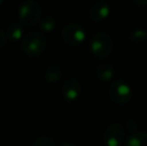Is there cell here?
Returning a JSON list of instances; mask_svg holds the SVG:
<instances>
[{"mask_svg":"<svg viewBox=\"0 0 147 146\" xmlns=\"http://www.w3.org/2000/svg\"><path fill=\"white\" fill-rule=\"evenodd\" d=\"M47 40L42 33L31 31L22 39V51L29 57H37L41 55L46 49Z\"/></svg>","mask_w":147,"mask_h":146,"instance_id":"cell-1","label":"cell"},{"mask_svg":"<svg viewBox=\"0 0 147 146\" xmlns=\"http://www.w3.org/2000/svg\"><path fill=\"white\" fill-rule=\"evenodd\" d=\"M41 14H42V10L40 5L33 0H27L23 2L19 7V11H18L19 22L26 27L34 26L39 22Z\"/></svg>","mask_w":147,"mask_h":146,"instance_id":"cell-2","label":"cell"},{"mask_svg":"<svg viewBox=\"0 0 147 146\" xmlns=\"http://www.w3.org/2000/svg\"><path fill=\"white\" fill-rule=\"evenodd\" d=\"M90 50L98 58H104L111 53L113 48L112 39L103 32H99L92 36L90 40Z\"/></svg>","mask_w":147,"mask_h":146,"instance_id":"cell-3","label":"cell"},{"mask_svg":"<svg viewBox=\"0 0 147 146\" xmlns=\"http://www.w3.org/2000/svg\"><path fill=\"white\" fill-rule=\"evenodd\" d=\"M61 36L63 41L68 45L77 46L84 42L86 33L84 28L77 23H69L62 29Z\"/></svg>","mask_w":147,"mask_h":146,"instance_id":"cell-4","label":"cell"},{"mask_svg":"<svg viewBox=\"0 0 147 146\" xmlns=\"http://www.w3.org/2000/svg\"><path fill=\"white\" fill-rule=\"evenodd\" d=\"M131 87L122 80L113 82L109 87V96L117 104H125L131 99Z\"/></svg>","mask_w":147,"mask_h":146,"instance_id":"cell-5","label":"cell"},{"mask_svg":"<svg viewBox=\"0 0 147 146\" xmlns=\"http://www.w3.org/2000/svg\"><path fill=\"white\" fill-rule=\"evenodd\" d=\"M125 131L122 125L113 123L109 125L104 133V144L106 146H121L124 142Z\"/></svg>","mask_w":147,"mask_h":146,"instance_id":"cell-6","label":"cell"},{"mask_svg":"<svg viewBox=\"0 0 147 146\" xmlns=\"http://www.w3.org/2000/svg\"><path fill=\"white\" fill-rule=\"evenodd\" d=\"M81 94V85L74 78H69L64 81L62 85V95L68 102H73L79 98Z\"/></svg>","mask_w":147,"mask_h":146,"instance_id":"cell-7","label":"cell"},{"mask_svg":"<svg viewBox=\"0 0 147 146\" xmlns=\"http://www.w3.org/2000/svg\"><path fill=\"white\" fill-rule=\"evenodd\" d=\"M110 14V6L106 1H99L90 9L89 15L95 22H101L105 20Z\"/></svg>","mask_w":147,"mask_h":146,"instance_id":"cell-8","label":"cell"},{"mask_svg":"<svg viewBox=\"0 0 147 146\" xmlns=\"http://www.w3.org/2000/svg\"><path fill=\"white\" fill-rule=\"evenodd\" d=\"M96 75L101 82L106 83L110 81L114 76V68L110 63H101L96 68Z\"/></svg>","mask_w":147,"mask_h":146,"instance_id":"cell-9","label":"cell"},{"mask_svg":"<svg viewBox=\"0 0 147 146\" xmlns=\"http://www.w3.org/2000/svg\"><path fill=\"white\" fill-rule=\"evenodd\" d=\"M24 33L23 25L20 22H14L11 23L7 27L6 30V37L11 42H18L22 39Z\"/></svg>","mask_w":147,"mask_h":146,"instance_id":"cell-10","label":"cell"},{"mask_svg":"<svg viewBox=\"0 0 147 146\" xmlns=\"http://www.w3.org/2000/svg\"><path fill=\"white\" fill-rule=\"evenodd\" d=\"M125 146H147V133L134 132L126 139Z\"/></svg>","mask_w":147,"mask_h":146,"instance_id":"cell-11","label":"cell"},{"mask_svg":"<svg viewBox=\"0 0 147 146\" xmlns=\"http://www.w3.org/2000/svg\"><path fill=\"white\" fill-rule=\"evenodd\" d=\"M62 76V69L59 65H50L45 71V79L49 84H54L58 82Z\"/></svg>","mask_w":147,"mask_h":146,"instance_id":"cell-12","label":"cell"},{"mask_svg":"<svg viewBox=\"0 0 147 146\" xmlns=\"http://www.w3.org/2000/svg\"><path fill=\"white\" fill-rule=\"evenodd\" d=\"M56 27V21L52 16H45L39 22V28L44 32H51Z\"/></svg>","mask_w":147,"mask_h":146,"instance_id":"cell-13","label":"cell"},{"mask_svg":"<svg viewBox=\"0 0 147 146\" xmlns=\"http://www.w3.org/2000/svg\"><path fill=\"white\" fill-rule=\"evenodd\" d=\"M129 38L134 44H142L147 40V31L142 29H136L130 33Z\"/></svg>","mask_w":147,"mask_h":146,"instance_id":"cell-14","label":"cell"},{"mask_svg":"<svg viewBox=\"0 0 147 146\" xmlns=\"http://www.w3.org/2000/svg\"><path fill=\"white\" fill-rule=\"evenodd\" d=\"M32 146H55V143L49 137H39L34 141Z\"/></svg>","mask_w":147,"mask_h":146,"instance_id":"cell-15","label":"cell"},{"mask_svg":"<svg viewBox=\"0 0 147 146\" xmlns=\"http://www.w3.org/2000/svg\"><path fill=\"white\" fill-rule=\"evenodd\" d=\"M126 129H127L129 132L131 133H134L136 130V127H137V125H136L135 121L133 120V119H128L127 121H126Z\"/></svg>","mask_w":147,"mask_h":146,"instance_id":"cell-16","label":"cell"},{"mask_svg":"<svg viewBox=\"0 0 147 146\" xmlns=\"http://www.w3.org/2000/svg\"><path fill=\"white\" fill-rule=\"evenodd\" d=\"M5 42H6V34L0 29V48H2L4 46Z\"/></svg>","mask_w":147,"mask_h":146,"instance_id":"cell-17","label":"cell"},{"mask_svg":"<svg viewBox=\"0 0 147 146\" xmlns=\"http://www.w3.org/2000/svg\"><path fill=\"white\" fill-rule=\"evenodd\" d=\"M136 4L138 5H141V6H145L147 5V0H133Z\"/></svg>","mask_w":147,"mask_h":146,"instance_id":"cell-18","label":"cell"},{"mask_svg":"<svg viewBox=\"0 0 147 146\" xmlns=\"http://www.w3.org/2000/svg\"><path fill=\"white\" fill-rule=\"evenodd\" d=\"M60 146H75V145H73V144H71V143H63V144H61Z\"/></svg>","mask_w":147,"mask_h":146,"instance_id":"cell-19","label":"cell"},{"mask_svg":"<svg viewBox=\"0 0 147 146\" xmlns=\"http://www.w3.org/2000/svg\"><path fill=\"white\" fill-rule=\"evenodd\" d=\"M3 2H4V0H0V5H1V4L3 3Z\"/></svg>","mask_w":147,"mask_h":146,"instance_id":"cell-20","label":"cell"},{"mask_svg":"<svg viewBox=\"0 0 147 146\" xmlns=\"http://www.w3.org/2000/svg\"><path fill=\"white\" fill-rule=\"evenodd\" d=\"M86 1H94V0H86Z\"/></svg>","mask_w":147,"mask_h":146,"instance_id":"cell-21","label":"cell"}]
</instances>
